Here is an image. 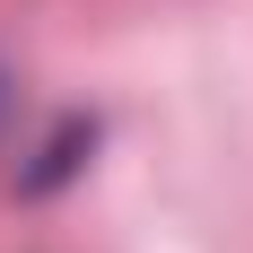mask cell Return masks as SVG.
Wrapping results in <instances>:
<instances>
[{"label": "cell", "mask_w": 253, "mask_h": 253, "mask_svg": "<svg viewBox=\"0 0 253 253\" xmlns=\"http://www.w3.org/2000/svg\"><path fill=\"white\" fill-rule=\"evenodd\" d=\"M87 140H96V131H87V123H61V131H52V140H44V157H35V166H26V192H52V183H61V175H70V166H79V157H87Z\"/></svg>", "instance_id": "cell-1"}]
</instances>
